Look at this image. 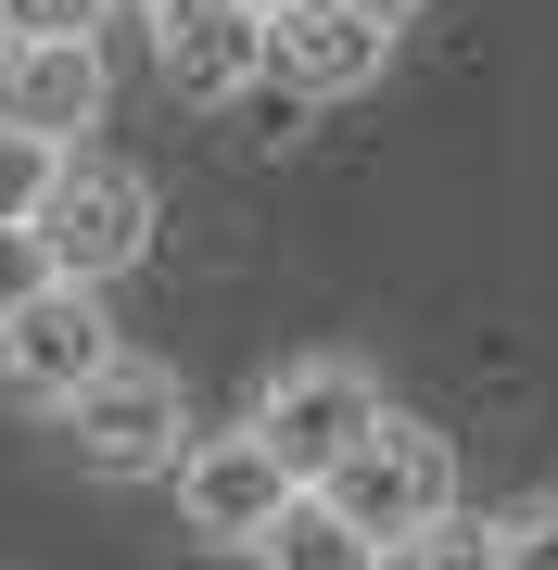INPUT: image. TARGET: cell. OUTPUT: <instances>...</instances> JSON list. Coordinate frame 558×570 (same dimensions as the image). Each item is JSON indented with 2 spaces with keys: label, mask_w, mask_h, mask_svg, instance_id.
<instances>
[{
  "label": "cell",
  "mask_w": 558,
  "mask_h": 570,
  "mask_svg": "<svg viewBox=\"0 0 558 570\" xmlns=\"http://www.w3.org/2000/svg\"><path fill=\"white\" fill-rule=\"evenodd\" d=\"M508 570H558V494L508 508Z\"/></svg>",
  "instance_id": "cell-15"
},
{
  "label": "cell",
  "mask_w": 558,
  "mask_h": 570,
  "mask_svg": "<svg viewBox=\"0 0 558 570\" xmlns=\"http://www.w3.org/2000/svg\"><path fill=\"white\" fill-rule=\"evenodd\" d=\"M39 242L63 279H127L153 254V178L140 165H102V153H63L51 204H39Z\"/></svg>",
  "instance_id": "cell-5"
},
{
  "label": "cell",
  "mask_w": 558,
  "mask_h": 570,
  "mask_svg": "<svg viewBox=\"0 0 558 570\" xmlns=\"http://www.w3.org/2000/svg\"><path fill=\"white\" fill-rule=\"evenodd\" d=\"M51 279H63V266H51V242H39V216H0V317L39 305Z\"/></svg>",
  "instance_id": "cell-13"
},
{
  "label": "cell",
  "mask_w": 558,
  "mask_h": 570,
  "mask_svg": "<svg viewBox=\"0 0 558 570\" xmlns=\"http://www.w3.org/2000/svg\"><path fill=\"white\" fill-rule=\"evenodd\" d=\"M63 431H77V456L102 469V482H153V469H178V456H190V393H178V367L115 355L102 381L63 406Z\"/></svg>",
  "instance_id": "cell-3"
},
{
  "label": "cell",
  "mask_w": 558,
  "mask_h": 570,
  "mask_svg": "<svg viewBox=\"0 0 558 570\" xmlns=\"http://www.w3.org/2000/svg\"><path fill=\"white\" fill-rule=\"evenodd\" d=\"M381 419H393V406H381V381H369L355 355H292L280 381L254 393V431L280 444V469H292V482H331V469L369 444Z\"/></svg>",
  "instance_id": "cell-2"
},
{
  "label": "cell",
  "mask_w": 558,
  "mask_h": 570,
  "mask_svg": "<svg viewBox=\"0 0 558 570\" xmlns=\"http://www.w3.org/2000/svg\"><path fill=\"white\" fill-rule=\"evenodd\" d=\"M317 494H331V508H343L355 532H381V546L407 558L419 532H432V520L457 508V444H444L432 419H381V431H369V444H355V456H343Z\"/></svg>",
  "instance_id": "cell-1"
},
{
  "label": "cell",
  "mask_w": 558,
  "mask_h": 570,
  "mask_svg": "<svg viewBox=\"0 0 558 570\" xmlns=\"http://www.w3.org/2000/svg\"><path fill=\"white\" fill-rule=\"evenodd\" d=\"M166 482H178V532H190V546H242V558H254V532H267L292 494H305L254 419H242V431H204V444L166 469Z\"/></svg>",
  "instance_id": "cell-6"
},
{
  "label": "cell",
  "mask_w": 558,
  "mask_h": 570,
  "mask_svg": "<svg viewBox=\"0 0 558 570\" xmlns=\"http://www.w3.org/2000/svg\"><path fill=\"white\" fill-rule=\"evenodd\" d=\"M127 343H115V317H102V279H51L39 305H13L0 317V393H26V406H77L89 381H102Z\"/></svg>",
  "instance_id": "cell-4"
},
{
  "label": "cell",
  "mask_w": 558,
  "mask_h": 570,
  "mask_svg": "<svg viewBox=\"0 0 558 570\" xmlns=\"http://www.w3.org/2000/svg\"><path fill=\"white\" fill-rule=\"evenodd\" d=\"M153 26V63H166L178 102H254L267 89V13L254 0H178V13H140Z\"/></svg>",
  "instance_id": "cell-8"
},
{
  "label": "cell",
  "mask_w": 558,
  "mask_h": 570,
  "mask_svg": "<svg viewBox=\"0 0 558 570\" xmlns=\"http://www.w3.org/2000/svg\"><path fill=\"white\" fill-rule=\"evenodd\" d=\"M381 13H419V0H381Z\"/></svg>",
  "instance_id": "cell-18"
},
{
  "label": "cell",
  "mask_w": 558,
  "mask_h": 570,
  "mask_svg": "<svg viewBox=\"0 0 558 570\" xmlns=\"http://www.w3.org/2000/svg\"><path fill=\"white\" fill-rule=\"evenodd\" d=\"M407 570H508V520H470V508H444V520L407 546Z\"/></svg>",
  "instance_id": "cell-12"
},
{
  "label": "cell",
  "mask_w": 558,
  "mask_h": 570,
  "mask_svg": "<svg viewBox=\"0 0 558 570\" xmlns=\"http://www.w3.org/2000/svg\"><path fill=\"white\" fill-rule=\"evenodd\" d=\"M393 546H381V532H355L343 508H331V494H292V508L267 520V532H254V570H381Z\"/></svg>",
  "instance_id": "cell-10"
},
{
  "label": "cell",
  "mask_w": 558,
  "mask_h": 570,
  "mask_svg": "<svg viewBox=\"0 0 558 570\" xmlns=\"http://www.w3.org/2000/svg\"><path fill=\"white\" fill-rule=\"evenodd\" d=\"M0 51H13V26H0Z\"/></svg>",
  "instance_id": "cell-19"
},
{
  "label": "cell",
  "mask_w": 558,
  "mask_h": 570,
  "mask_svg": "<svg viewBox=\"0 0 558 570\" xmlns=\"http://www.w3.org/2000/svg\"><path fill=\"white\" fill-rule=\"evenodd\" d=\"M127 13H178V0H127Z\"/></svg>",
  "instance_id": "cell-16"
},
{
  "label": "cell",
  "mask_w": 558,
  "mask_h": 570,
  "mask_svg": "<svg viewBox=\"0 0 558 570\" xmlns=\"http://www.w3.org/2000/svg\"><path fill=\"white\" fill-rule=\"evenodd\" d=\"M63 153H77V140H39V127L0 115V216H39L51 178H63Z\"/></svg>",
  "instance_id": "cell-11"
},
{
  "label": "cell",
  "mask_w": 558,
  "mask_h": 570,
  "mask_svg": "<svg viewBox=\"0 0 558 570\" xmlns=\"http://www.w3.org/2000/svg\"><path fill=\"white\" fill-rule=\"evenodd\" d=\"M115 77H102V39H13L0 51V115L39 127V140H77V127H102Z\"/></svg>",
  "instance_id": "cell-9"
},
{
  "label": "cell",
  "mask_w": 558,
  "mask_h": 570,
  "mask_svg": "<svg viewBox=\"0 0 558 570\" xmlns=\"http://www.w3.org/2000/svg\"><path fill=\"white\" fill-rule=\"evenodd\" d=\"M254 13H292V0H254Z\"/></svg>",
  "instance_id": "cell-17"
},
{
  "label": "cell",
  "mask_w": 558,
  "mask_h": 570,
  "mask_svg": "<svg viewBox=\"0 0 558 570\" xmlns=\"http://www.w3.org/2000/svg\"><path fill=\"white\" fill-rule=\"evenodd\" d=\"M393 26L407 13H381V0H292V13H267V77L305 102H355V89H381Z\"/></svg>",
  "instance_id": "cell-7"
},
{
  "label": "cell",
  "mask_w": 558,
  "mask_h": 570,
  "mask_svg": "<svg viewBox=\"0 0 558 570\" xmlns=\"http://www.w3.org/2000/svg\"><path fill=\"white\" fill-rule=\"evenodd\" d=\"M102 13H127V0H0L13 39H102Z\"/></svg>",
  "instance_id": "cell-14"
}]
</instances>
